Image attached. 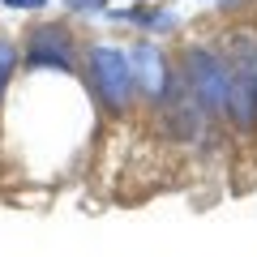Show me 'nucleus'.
I'll use <instances>...</instances> for the list:
<instances>
[{"instance_id":"obj_4","label":"nucleus","mask_w":257,"mask_h":257,"mask_svg":"<svg viewBox=\"0 0 257 257\" xmlns=\"http://www.w3.org/2000/svg\"><path fill=\"white\" fill-rule=\"evenodd\" d=\"M128 64H138L133 82L146 86V94H163V86H167V69H163V56H159V47L142 43L138 52H133V60H128Z\"/></svg>"},{"instance_id":"obj_5","label":"nucleus","mask_w":257,"mask_h":257,"mask_svg":"<svg viewBox=\"0 0 257 257\" xmlns=\"http://www.w3.org/2000/svg\"><path fill=\"white\" fill-rule=\"evenodd\" d=\"M13 69H18V52H13V43L0 39V94H5V86H9Z\"/></svg>"},{"instance_id":"obj_6","label":"nucleus","mask_w":257,"mask_h":257,"mask_svg":"<svg viewBox=\"0 0 257 257\" xmlns=\"http://www.w3.org/2000/svg\"><path fill=\"white\" fill-rule=\"evenodd\" d=\"M69 9H77V13H99V9H107V0H64Z\"/></svg>"},{"instance_id":"obj_8","label":"nucleus","mask_w":257,"mask_h":257,"mask_svg":"<svg viewBox=\"0 0 257 257\" xmlns=\"http://www.w3.org/2000/svg\"><path fill=\"white\" fill-rule=\"evenodd\" d=\"M5 5H13V9H43L47 0H5Z\"/></svg>"},{"instance_id":"obj_3","label":"nucleus","mask_w":257,"mask_h":257,"mask_svg":"<svg viewBox=\"0 0 257 257\" xmlns=\"http://www.w3.org/2000/svg\"><path fill=\"white\" fill-rule=\"evenodd\" d=\"M73 64V43L60 26H43L30 39V69H69Z\"/></svg>"},{"instance_id":"obj_9","label":"nucleus","mask_w":257,"mask_h":257,"mask_svg":"<svg viewBox=\"0 0 257 257\" xmlns=\"http://www.w3.org/2000/svg\"><path fill=\"white\" fill-rule=\"evenodd\" d=\"M223 5H240V0H223Z\"/></svg>"},{"instance_id":"obj_1","label":"nucleus","mask_w":257,"mask_h":257,"mask_svg":"<svg viewBox=\"0 0 257 257\" xmlns=\"http://www.w3.org/2000/svg\"><path fill=\"white\" fill-rule=\"evenodd\" d=\"M90 82L107 107H124L133 94V64L116 47H90Z\"/></svg>"},{"instance_id":"obj_7","label":"nucleus","mask_w":257,"mask_h":257,"mask_svg":"<svg viewBox=\"0 0 257 257\" xmlns=\"http://www.w3.org/2000/svg\"><path fill=\"white\" fill-rule=\"evenodd\" d=\"M244 94H248V107H253V120H257V73H253V82H244Z\"/></svg>"},{"instance_id":"obj_2","label":"nucleus","mask_w":257,"mask_h":257,"mask_svg":"<svg viewBox=\"0 0 257 257\" xmlns=\"http://www.w3.org/2000/svg\"><path fill=\"white\" fill-rule=\"evenodd\" d=\"M184 64H189L184 73H189V90H193V103H197L202 111H214L223 99H227L231 73L223 69V60H219L214 52H202V47H197V52H189V60H184Z\"/></svg>"}]
</instances>
